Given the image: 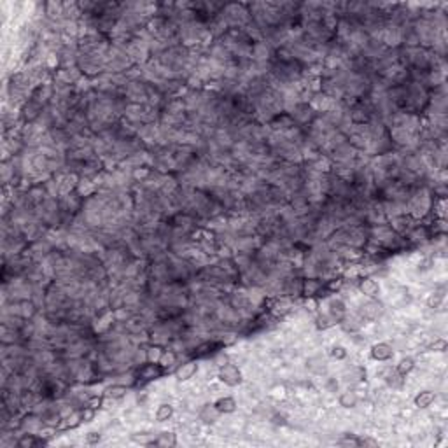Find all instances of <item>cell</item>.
<instances>
[{
	"label": "cell",
	"instance_id": "obj_11",
	"mask_svg": "<svg viewBox=\"0 0 448 448\" xmlns=\"http://www.w3.org/2000/svg\"><path fill=\"white\" fill-rule=\"evenodd\" d=\"M177 361H179V354L173 350L172 347H166V348H163V354H161V357H159V364H161L163 368H165V369L173 368V366L177 364Z\"/></svg>",
	"mask_w": 448,
	"mask_h": 448
},
{
	"label": "cell",
	"instance_id": "obj_5",
	"mask_svg": "<svg viewBox=\"0 0 448 448\" xmlns=\"http://www.w3.org/2000/svg\"><path fill=\"white\" fill-rule=\"evenodd\" d=\"M329 315H331V319L335 320V322H342L343 317L347 315V305L345 301H343L342 298H333V299H329Z\"/></svg>",
	"mask_w": 448,
	"mask_h": 448
},
{
	"label": "cell",
	"instance_id": "obj_16",
	"mask_svg": "<svg viewBox=\"0 0 448 448\" xmlns=\"http://www.w3.org/2000/svg\"><path fill=\"white\" fill-rule=\"evenodd\" d=\"M156 422H166L173 417V406L168 403H161L156 410Z\"/></svg>",
	"mask_w": 448,
	"mask_h": 448
},
{
	"label": "cell",
	"instance_id": "obj_3",
	"mask_svg": "<svg viewBox=\"0 0 448 448\" xmlns=\"http://www.w3.org/2000/svg\"><path fill=\"white\" fill-rule=\"evenodd\" d=\"M357 289L361 291V294H364L366 298H369V299H373V298H377L378 294H380V286H378V282L369 275L359 279Z\"/></svg>",
	"mask_w": 448,
	"mask_h": 448
},
{
	"label": "cell",
	"instance_id": "obj_17",
	"mask_svg": "<svg viewBox=\"0 0 448 448\" xmlns=\"http://www.w3.org/2000/svg\"><path fill=\"white\" fill-rule=\"evenodd\" d=\"M154 445H159V447H173V445H177V438H175L173 433H159L154 438Z\"/></svg>",
	"mask_w": 448,
	"mask_h": 448
},
{
	"label": "cell",
	"instance_id": "obj_4",
	"mask_svg": "<svg viewBox=\"0 0 448 448\" xmlns=\"http://www.w3.org/2000/svg\"><path fill=\"white\" fill-rule=\"evenodd\" d=\"M196 373H198V362L195 359H189V361L179 364V368L175 369V378L179 382H188L191 378H195Z\"/></svg>",
	"mask_w": 448,
	"mask_h": 448
},
{
	"label": "cell",
	"instance_id": "obj_8",
	"mask_svg": "<svg viewBox=\"0 0 448 448\" xmlns=\"http://www.w3.org/2000/svg\"><path fill=\"white\" fill-rule=\"evenodd\" d=\"M214 406L217 408L219 413H233V411H237L238 403L235 398H231V396H224V398H219V399L215 401Z\"/></svg>",
	"mask_w": 448,
	"mask_h": 448
},
{
	"label": "cell",
	"instance_id": "obj_7",
	"mask_svg": "<svg viewBox=\"0 0 448 448\" xmlns=\"http://www.w3.org/2000/svg\"><path fill=\"white\" fill-rule=\"evenodd\" d=\"M434 401H436V392L434 391H422L413 398V404L417 408H420V410H426V408L433 406Z\"/></svg>",
	"mask_w": 448,
	"mask_h": 448
},
{
	"label": "cell",
	"instance_id": "obj_22",
	"mask_svg": "<svg viewBox=\"0 0 448 448\" xmlns=\"http://www.w3.org/2000/svg\"><path fill=\"white\" fill-rule=\"evenodd\" d=\"M86 441L90 445H95L100 441V433H97V431H90V433L86 434Z\"/></svg>",
	"mask_w": 448,
	"mask_h": 448
},
{
	"label": "cell",
	"instance_id": "obj_1",
	"mask_svg": "<svg viewBox=\"0 0 448 448\" xmlns=\"http://www.w3.org/2000/svg\"><path fill=\"white\" fill-rule=\"evenodd\" d=\"M217 377H219V380H221L222 384L230 385V387H235V385L242 384V371H240V368H238L237 364H233V362H226V364H222L221 368H219Z\"/></svg>",
	"mask_w": 448,
	"mask_h": 448
},
{
	"label": "cell",
	"instance_id": "obj_14",
	"mask_svg": "<svg viewBox=\"0 0 448 448\" xmlns=\"http://www.w3.org/2000/svg\"><path fill=\"white\" fill-rule=\"evenodd\" d=\"M219 417V411L214 404H205L200 410V420H203L205 424H214Z\"/></svg>",
	"mask_w": 448,
	"mask_h": 448
},
{
	"label": "cell",
	"instance_id": "obj_19",
	"mask_svg": "<svg viewBox=\"0 0 448 448\" xmlns=\"http://www.w3.org/2000/svg\"><path fill=\"white\" fill-rule=\"evenodd\" d=\"M81 418H83V424H88V422H93L95 417H97V410L91 406H83L81 408Z\"/></svg>",
	"mask_w": 448,
	"mask_h": 448
},
{
	"label": "cell",
	"instance_id": "obj_18",
	"mask_svg": "<svg viewBox=\"0 0 448 448\" xmlns=\"http://www.w3.org/2000/svg\"><path fill=\"white\" fill-rule=\"evenodd\" d=\"M329 355L333 359H336V361H343L348 355V352H347V348L343 345H333L331 350H329Z\"/></svg>",
	"mask_w": 448,
	"mask_h": 448
},
{
	"label": "cell",
	"instance_id": "obj_12",
	"mask_svg": "<svg viewBox=\"0 0 448 448\" xmlns=\"http://www.w3.org/2000/svg\"><path fill=\"white\" fill-rule=\"evenodd\" d=\"M338 403H340V406H343V408H354V406H357V403H359L357 392H355V391H345V392H342V394H340V398H338Z\"/></svg>",
	"mask_w": 448,
	"mask_h": 448
},
{
	"label": "cell",
	"instance_id": "obj_10",
	"mask_svg": "<svg viewBox=\"0 0 448 448\" xmlns=\"http://www.w3.org/2000/svg\"><path fill=\"white\" fill-rule=\"evenodd\" d=\"M126 394H128V387H126V385H123V384H119V382L103 389V396H105V398H109V399H123Z\"/></svg>",
	"mask_w": 448,
	"mask_h": 448
},
{
	"label": "cell",
	"instance_id": "obj_20",
	"mask_svg": "<svg viewBox=\"0 0 448 448\" xmlns=\"http://www.w3.org/2000/svg\"><path fill=\"white\" fill-rule=\"evenodd\" d=\"M431 352H445L447 350V340L445 338H434L433 343H429Z\"/></svg>",
	"mask_w": 448,
	"mask_h": 448
},
{
	"label": "cell",
	"instance_id": "obj_9",
	"mask_svg": "<svg viewBox=\"0 0 448 448\" xmlns=\"http://www.w3.org/2000/svg\"><path fill=\"white\" fill-rule=\"evenodd\" d=\"M306 368H308V371L313 373V375H322V373H326V369H328V361H326L322 355H313V357H310L308 361H306Z\"/></svg>",
	"mask_w": 448,
	"mask_h": 448
},
{
	"label": "cell",
	"instance_id": "obj_6",
	"mask_svg": "<svg viewBox=\"0 0 448 448\" xmlns=\"http://www.w3.org/2000/svg\"><path fill=\"white\" fill-rule=\"evenodd\" d=\"M42 445H48V441H44L42 438H37V434H30L25 433L18 438L16 441V447L18 448H34V447H42Z\"/></svg>",
	"mask_w": 448,
	"mask_h": 448
},
{
	"label": "cell",
	"instance_id": "obj_21",
	"mask_svg": "<svg viewBox=\"0 0 448 448\" xmlns=\"http://www.w3.org/2000/svg\"><path fill=\"white\" fill-rule=\"evenodd\" d=\"M270 396L275 398V399H282L284 396H286V385L275 384L273 387H270Z\"/></svg>",
	"mask_w": 448,
	"mask_h": 448
},
{
	"label": "cell",
	"instance_id": "obj_15",
	"mask_svg": "<svg viewBox=\"0 0 448 448\" xmlns=\"http://www.w3.org/2000/svg\"><path fill=\"white\" fill-rule=\"evenodd\" d=\"M415 369V359L410 357V355H406V357H403L399 362H398V366H396V371L399 373V375H403V377H406V375H410L411 371Z\"/></svg>",
	"mask_w": 448,
	"mask_h": 448
},
{
	"label": "cell",
	"instance_id": "obj_2",
	"mask_svg": "<svg viewBox=\"0 0 448 448\" xmlns=\"http://www.w3.org/2000/svg\"><path fill=\"white\" fill-rule=\"evenodd\" d=\"M369 354H371L373 361L385 362V361H389V359H392V355H394V348H392V345H389L387 342H378V343H375V345L371 347Z\"/></svg>",
	"mask_w": 448,
	"mask_h": 448
},
{
	"label": "cell",
	"instance_id": "obj_13",
	"mask_svg": "<svg viewBox=\"0 0 448 448\" xmlns=\"http://www.w3.org/2000/svg\"><path fill=\"white\" fill-rule=\"evenodd\" d=\"M146 350V361L147 362H159V357L163 354V347L159 343H149L144 347Z\"/></svg>",
	"mask_w": 448,
	"mask_h": 448
}]
</instances>
